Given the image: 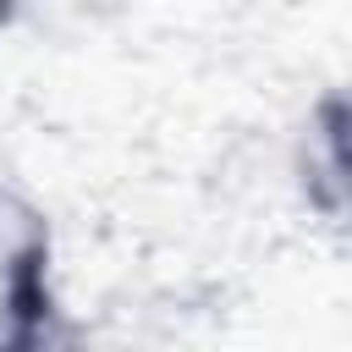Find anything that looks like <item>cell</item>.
<instances>
[{"label": "cell", "mask_w": 352, "mask_h": 352, "mask_svg": "<svg viewBox=\"0 0 352 352\" xmlns=\"http://www.w3.org/2000/svg\"><path fill=\"white\" fill-rule=\"evenodd\" d=\"M66 341L55 297V231L50 214L0 182V346Z\"/></svg>", "instance_id": "cell-1"}, {"label": "cell", "mask_w": 352, "mask_h": 352, "mask_svg": "<svg viewBox=\"0 0 352 352\" xmlns=\"http://www.w3.org/2000/svg\"><path fill=\"white\" fill-rule=\"evenodd\" d=\"M297 182L330 220L341 214V94H324L297 138Z\"/></svg>", "instance_id": "cell-2"}]
</instances>
